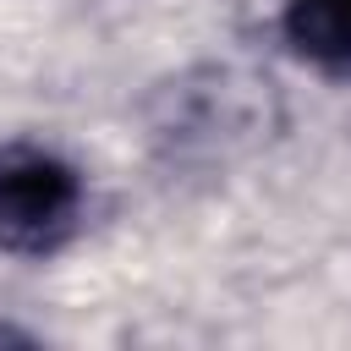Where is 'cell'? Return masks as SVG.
<instances>
[{
    "instance_id": "cell-2",
    "label": "cell",
    "mask_w": 351,
    "mask_h": 351,
    "mask_svg": "<svg viewBox=\"0 0 351 351\" xmlns=\"http://www.w3.org/2000/svg\"><path fill=\"white\" fill-rule=\"evenodd\" d=\"M280 33L296 60L324 77H351V0H285Z\"/></svg>"
},
{
    "instance_id": "cell-1",
    "label": "cell",
    "mask_w": 351,
    "mask_h": 351,
    "mask_svg": "<svg viewBox=\"0 0 351 351\" xmlns=\"http://www.w3.org/2000/svg\"><path fill=\"white\" fill-rule=\"evenodd\" d=\"M88 219L82 170L44 143H0V258H55Z\"/></svg>"
}]
</instances>
